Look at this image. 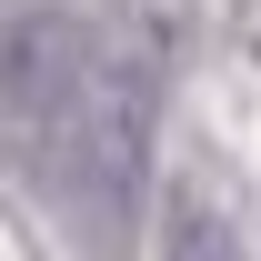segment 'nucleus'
Returning a JSON list of instances; mask_svg holds the SVG:
<instances>
[{"label":"nucleus","instance_id":"nucleus-2","mask_svg":"<svg viewBox=\"0 0 261 261\" xmlns=\"http://www.w3.org/2000/svg\"><path fill=\"white\" fill-rule=\"evenodd\" d=\"M100 50H111V40H100L70 0H31V10L0 20V141H10L20 171H31L40 151H50V130L81 111Z\"/></svg>","mask_w":261,"mask_h":261},{"label":"nucleus","instance_id":"nucleus-3","mask_svg":"<svg viewBox=\"0 0 261 261\" xmlns=\"http://www.w3.org/2000/svg\"><path fill=\"white\" fill-rule=\"evenodd\" d=\"M161 261H241V241H231V221L211 211V201H171V221H161Z\"/></svg>","mask_w":261,"mask_h":261},{"label":"nucleus","instance_id":"nucleus-1","mask_svg":"<svg viewBox=\"0 0 261 261\" xmlns=\"http://www.w3.org/2000/svg\"><path fill=\"white\" fill-rule=\"evenodd\" d=\"M141 181H151V70L130 61V50H100L81 111L50 130V151L31 161V191L70 231L121 241L130 211H141Z\"/></svg>","mask_w":261,"mask_h":261}]
</instances>
